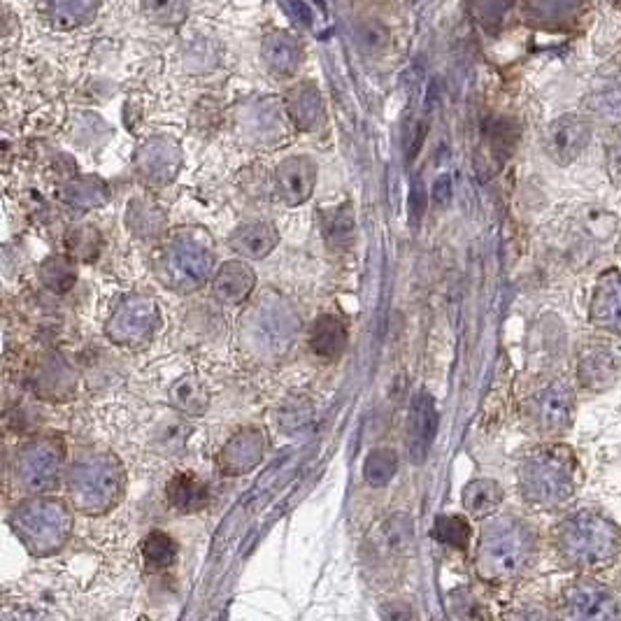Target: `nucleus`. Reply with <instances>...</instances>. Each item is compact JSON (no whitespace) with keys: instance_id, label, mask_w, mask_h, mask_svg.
<instances>
[{"instance_id":"nucleus-1","label":"nucleus","mask_w":621,"mask_h":621,"mask_svg":"<svg viewBox=\"0 0 621 621\" xmlns=\"http://www.w3.org/2000/svg\"><path fill=\"white\" fill-rule=\"evenodd\" d=\"M535 552V535L519 519L503 517L482 531L477 549V573L487 582H508L528 568Z\"/></svg>"},{"instance_id":"nucleus-2","label":"nucleus","mask_w":621,"mask_h":621,"mask_svg":"<svg viewBox=\"0 0 621 621\" xmlns=\"http://www.w3.org/2000/svg\"><path fill=\"white\" fill-rule=\"evenodd\" d=\"M68 494L77 510L101 515L124 494V470L112 454L87 452L77 456L68 473Z\"/></svg>"},{"instance_id":"nucleus-3","label":"nucleus","mask_w":621,"mask_h":621,"mask_svg":"<svg viewBox=\"0 0 621 621\" xmlns=\"http://www.w3.org/2000/svg\"><path fill=\"white\" fill-rule=\"evenodd\" d=\"M214 273V254L205 245V235L196 231H180L170 238L156 261V275L168 289L191 294L205 287Z\"/></svg>"},{"instance_id":"nucleus-4","label":"nucleus","mask_w":621,"mask_h":621,"mask_svg":"<svg viewBox=\"0 0 621 621\" xmlns=\"http://www.w3.org/2000/svg\"><path fill=\"white\" fill-rule=\"evenodd\" d=\"M10 524L17 538L33 554L45 556L66 545L70 528H73V515L66 505L54 498H31L17 505Z\"/></svg>"},{"instance_id":"nucleus-5","label":"nucleus","mask_w":621,"mask_h":621,"mask_svg":"<svg viewBox=\"0 0 621 621\" xmlns=\"http://www.w3.org/2000/svg\"><path fill=\"white\" fill-rule=\"evenodd\" d=\"M619 542L617 526L594 512L570 517L559 531L561 554L573 566H601L615 559Z\"/></svg>"},{"instance_id":"nucleus-6","label":"nucleus","mask_w":621,"mask_h":621,"mask_svg":"<svg viewBox=\"0 0 621 621\" xmlns=\"http://www.w3.org/2000/svg\"><path fill=\"white\" fill-rule=\"evenodd\" d=\"M519 487L528 503L540 508H559L573 496V468L561 452L542 449L524 461Z\"/></svg>"},{"instance_id":"nucleus-7","label":"nucleus","mask_w":621,"mask_h":621,"mask_svg":"<svg viewBox=\"0 0 621 621\" xmlns=\"http://www.w3.org/2000/svg\"><path fill=\"white\" fill-rule=\"evenodd\" d=\"M245 340L259 356H282L294 345L298 314L280 298H266L249 310L245 319Z\"/></svg>"},{"instance_id":"nucleus-8","label":"nucleus","mask_w":621,"mask_h":621,"mask_svg":"<svg viewBox=\"0 0 621 621\" xmlns=\"http://www.w3.org/2000/svg\"><path fill=\"white\" fill-rule=\"evenodd\" d=\"M63 447L54 438L28 442L17 456V482L28 494H47L59 484Z\"/></svg>"},{"instance_id":"nucleus-9","label":"nucleus","mask_w":621,"mask_h":621,"mask_svg":"<svg viewBox=\"0 0 621 621\" xmlns=\"http://www.w3.org/2000/svg\"><path fill=\"white\" fill-rule=\"evenodd\" d=\"M159 321V308H156L152 298L131 296L112 312L105 333L117 345L138 347L142 342L152 340Z\"/></svg>"},{"instance_id":"nucleus-10","label":"nucleus","mask_w":621,"mask_h":621,"mask_svg":"<svg viewBox=\"0 0 621 621\" xmlns=\"http://www.w3.org/2000/svg\"><path fill=\"white\" fill-rule=\"evenodd\" d=\"M591 140V124L582 119L580 114H563L554 119L547 128L545 149L552 156V161L559 166H568L589 147Z\"/></svg>"},{"instance_id":"nucleus-11","label":"nucleus","mask_w":621,"mask_h":621,"mask_svg":"<svg viewBox=\"0 0 621 621\" xmlns=\"http://www.w3.org/2000/svg\"><path fill=\"white\" fill-rule=\"evenodd\" d=\"M435 433H438V408H435L433 396L428 391L414 396L408 414V426H405V447L412 463H424L431 452Z\"/></svg>"},{"instance_id":"nucleus-12","label":"nucleus","mask_w":621,"mask_h":621,"mask_svg":"<svg viewBox=\"0 0 621 621\" xmlns=\"http://www.w3.org/2000/svg\"><path fill=\"white\" fill-rule=\"evenodd\" d=\"M573 410H575L573 389H570L566 382H554L535 396L531 414L540 431L561 433L566 431L570 421H573Z\"/></svg>"},{"instance_id":"nucleus-13","label":"nucleus","mask_w":621,"mask_h":621,"mask_svg":"<svg viewBox=\"0 0 621 621\" xmlns=\"http://www.w3.org/2000/svg\"><path fill=\"white\" fill-rule=\"evenodd\" d=\"M268 440L259 428H242L226 442L219 454V468L224 475H245L259 466L266 454Z\"/></svg>"},{"instance_id":"nucleus-14","label":"nucleus","mask_w":621,"mask_h":621,"mask_svg":"<svg viewBox=\"0 0 621 621\" xmlns=\"http://www.w3.org/2000/svg\"><path fill=\"white\" fill-rule=\"evenodd\" d=\"M314 184H317V163L310 156H291L275 170L277 196L287 205L308 203Z\"/></svg>"},{"instance_id":"nucleus-15","label":"nucleus","mask_w":621,"mask_h":621,"mask_svg":"<svg viewBox=\"0 0 621 621\" xmlns=\"http://www.w3.org/2000/svg\"><path fill=\"white\" fill-rule=\"evenodd\" d=\"M617 601L610 589L596 582H577L566 591V617L570 619H615Z\"/></svg>"},{"instance_id":"nucleus-16","label":"nucleus","mask_w":621,"mask_h":621,"mask_svg":"<svg viewBox=\"0 0 621 621\" xmlns=\"http://www.w3.org/2000/svg\"><path fill=\"white\" fill-rule=\"evenodd\" d=\"M256 287L254 270L242 261H228L212 277V294L221 305H242Z\"/></svg>"},{"instance_id":"nucleus-17","label":"nucleus","mask_w":621,"mask_h":621,"mask_svg":"<svg viewBox=\"0 0 621 621\" xmlns=\"http://www.w3.org/2000/svg\"><path fill=\"white\" fill-rule=\"evenodd\" d=\"M280 242V231L270 221H249L233 231L228 245L235 254L245 256V259H266Z\"/></svg>"},{"instance_id":"nucleus-18","label":"nucleus","mask_w":621,"mask_h":621,"mask_svg":"<svg viewBox=\"0 0 621 621\" xmlns=\"http://www.w3.org/2000/svg\"><path fill=\"white\" fill-rule=\"evenodd\" d=\"M591 319L605 331L621 333V270H612L598 282L591 303Z\"/></svg>"},{"instance_id":"nucleus-19","label":"nucleus","mask_w":621,"mask_h":621,"mask_svg":"<svg viewBox=\"0 0 621 621\" xmlns=\"http://www.w3.org/2000/svg\"><path fill=\"white\" fill-rule=\"evenodd\" d=\"M347 342V324L340 317H335V314H324L310 328V349L319 359H340L342 352L347 349Z\"/></svg>"},{"instance_id":"nucleus-20","label":"nucleus","mask_w":621,"mask_h":621,"mask_svg":"<svg viewBox=\"0 0 621 621\" xmlns=\"http://www.w3.org/2000/svg\"><path fill=\"white\" fill-rule=\"evenodd\" d=\"M166 498L177 512L194 515V512H201L205 508L207 501H210V494H207V484L201 477L187 470V473H177L168 482Z\"/></svg>"},{"instance_id":"nucleus-21","label":"nucleus","mask_w":621,"mask_h":621,"mask_svg":"<svg viewBox=\"0 0 621 621\" xmlns=\"http://www.w3.org/2000/svg\"><path fill=\"white\" fill-rule=\"evenodd\" d=\"M375 549L387 556H405L414 545V524L408 515L387 517L375 531Z\"/></svg>"},{"instance_id":"nucleus-22","label":"nucleus","mask_w":621,"mask_h":621,"mask_svg":"<svg viewBox=\"0 0 621 621\" xmlns=\"http://www.w3.org/2000/svg\"><path fill=\"white\" fill-rule=\"evenodd\" d=\"M321 231H324L326 245L333 252H345L354 245L356 219L352 205H338L333 210L321 212Z\"/></svg>"},{"instance_id":"nucleus-23","label":"nucleus","mask_w":621,"mask_h":621,"mask_svg":"<svg viewBox=\"0 0 621 621\" xmlns=\"http://www.w3.org/2000/svg\"><path fill=\"white\" fill-rule=\"evenodd\" d=\"M619 373L617 359L608 349H591L580 361V380L589 389H605L615 382Z\"/></svg>"},{"instance_id":"nucleus-24","label":"nucleus","mask_w":621,"mask_h":621,"mask_svg":"<svg viewBox=\"0 0 621 621\" xmlns=\"http://www.w3.org/2000/svg\"><path fill=\"white\" fill-rule=\"evenodd\" d=\"M501 501L503 489L494 480H475L463 489V508L477 519L489 517L491 512H496Z\"/></svg>"},{"instance_id":"nucleus-25","label":"nucleus","mask_w":621,"mask_h":621,"mask_svg":"<svg viewBox=\"0 0 621 621\" xmlns=\"http://www.w3.org/2000/svg\"><path fill=\"white\" fill-rule=\"evenodd\" d=\"M289 117L301 131H312L321 121V98L314 87H298L287 96Z\"/></svg>"},{"instance_id":"nucleus-26","label":"nucleus","mask_w":621,"mask_h":621,"mask_svg":"<svg viewBox=\"0 0 621 621\" xmlns=\"http://www.w3.org/2000/svg\"><path fill=\"white\" fill-rule=\"evenodd\" d=\"M42 287L52 294H68L77 282V266L73 256H49L40 266Z\"/></svg>"},{"instance_id":"nucleus-27","label":"nucleus","mask_w":621,"mask_h":621,"mask_svg":"<svg viewBox=\"0 0 621 621\" xmlns=\"http://www.w3.org/2000/svg\"><path fill=\"white\" fill-rule=\"evenodd\" d=\"M170 403H173L175 410H180L182 414H189V417H201L207 410V389L203 387L196 377H182L177 380L173 387H170Z\"/></svg>"},{"instance_id":"nucleus-28","label":"nucleus","mask_w":621,"mask_h":621,"mask_svg":"<svg viewBox=\"0 0 621 621\" xmlns=\"http://www.w3.org/2000/svg\"><path fill=\"white\" fill-rule=\"evenodd\" d=\"M177 559V542L163 531H152L142 542V561L149 573L168 570Z\"/></svg>"},{"instance_id":"nucleus-29","label":"nucleus","mask_w":621,"mask_h":621,"mask_svg":"<svg viewBox=\"0 0 621 621\" xmlns=\"http://www.w3.org/2000/svg\"><path fill=\"white\" fill-rule=\"evenodd\" d=\"M128 228L140 238H159L166 231V214H163L156 205H149L145 201H135L128 205Z\"/></svg>"},{"instance_id":"nucleus-30","label":"nucleus","mask_w":621,"mask_h":621,"mask_svg":"<svg viewBox=\"0 0 621 621\" xmlns=\"http://www.w3.org/2000/svg\"><path fill=\"white\" fill-rule=\"evenodd\" d=\"M398 473V454L394 449H375V452L368 454V459L363 461V480H366L368 487H387V484L394 480Z\"/></svg>"},{"instance_id":"nucleus-31","label":"nucleus","mask_w":621,"mask_h":621,"mask_svg":"<svg viewBox=\"0 0 621 621\" xmlns=\"http://www.w3.org/2000/svg\"><path fill=\"white\" fill-rule=\"evenodd\" d=\"M266 61L277 75L289 77L298 68V47L287 35H273L266 45Z\"/></svg>"},{"instance_id":"nucleus-32","label":"nucleus","mask_w":621,"mask_h":621,"mask_svg":"<svg viewBox=\"0 0 621 621\" xmlns=\"http://www.w3.org/2000/svg\"><path fill=\"white\" fill-rule=\"evenodd\" d=\"M435 540L442 542V545L454 547V549H466L470 540V524L459 515H445L435 519L433 526Z\"/></svg>"},{"instance_id":"nucleus-33","label":"nucleus","mask_w":621,"mask_h":621,"mask_svg":"<svg viewBox=\"0 0 621 621\" xmlns=\"http://www.w3.org/2000/svg\"><path fill=\"white\" fill-rule=\"evenodd\" d=\"M66 245L70 249V254L77 256L80 261L91 263L98 256V252H101L103 238H101V233H98V228L80 226V228H73V231L68 233Z\"/></svg>"},{"instance_id":"nucleus-34","label":"nucleus","mask_w":621,"mask_h":621,"mask_svg":"<svg viewBox=\"0 0 621 621\" xmlns=\"http://www.w3.org/2000/svg\"><path fill=\"white\" fill-rule=\"evenodd\" d=\"M189 0H145V14L154 24L177 26L187 19Z\"/></svg>"},{"instance_id":"nucleus-35","label":"nucleus","mask_w":621,"mask_h":621,"mask_svg":"<svg viewBox=\"0 0 621 621\" xmlns=\"http://www.w3.org/2000/svg\"><path fill=\"white\" fill-rule=\"evenodd\" d=\"M594 107L598 114L605 119H619L621 117V82H612L603 87L594 98Z\"/></svg>"},{"instance_id":"nucleus-36","label":"nucleus","mask_w":621,"mask_h":621,"mask_svg":"<svg viewBox=\"0 0 621 621\" xmlns=\"http://www.w3.org/2000/svg\"><path fill=\"white\" fill-rule=\"evenodd\" d=\"M449 196H452V180H449V175H442L440 180L433 184V198L440 205H445L449 201Z\"/></svg>"},{"instance_id":"nucleus-37","label":"nucleus","mask_w":621,"mask_h":621,"mask_svg":"<svg viewBox=\"0 0 621 621\" xmlns=\"http://www.w3.org/2000/svg\"><path fill=\"white\" fill-rule=\"evenodd\" d=\"M410 203H412L414 219H419V217H421V212H424V207H426V203H424V189H421V184H419V182L414 184V191H412V196H410Z\"/></svg>"}]
</instances>
